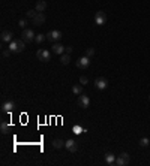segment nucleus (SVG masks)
Returning <instances> with one entry per match:
<instances>
[{
  "instance_id": "f257e3e1",
  "label": "nucleus",
  "mask_w": 150,
  "mask_h": 166,
  "mask_svg": "<svg viewBox=\"0 0 150 166\" xmlns=\"http://www.w3.org/2000/svg\"><path fill=\"white\" fill-rule=\"evenodd\" d=\"M9 49L12 52H21L26 49V42L23 39H14V41L9 43Z\"/></svg>"
},
{
  "instance_id": "f03ea898",
  "label": "nucleus",
  "mask_w": 150,
  "mask_h": 166,
  "mask_svg": "<svg viewBox=\"0 0 150 166\" xmlns=\"http://www.w3.org/2000/svg\"><path fill=\"white\" fill-rule=\"evenodd\" d=\"M35 38H36V35L33 33V30H30V29H24L23 32H21V39L26 42H33L35 41Z\"/></svg>"
},
{
  "instance_id": "7ed1b4c3",
  "label": "nucleus",
  "mask_w": 150,
  "mask_h": 166,
  "mask_svg": "<svg viewBox=\"0 0 150 166\" xmlns=\"http://www.w3.org/2000/svg\"><path fill=\"white\" fill-rule=\"evenodd\" d=\"M107 23V14L104 11H98L95 14V24L96 26H104Z\"/></svg>"
},
{
  "instance_id": "20e7f679",
  "label": "nucleus",
  "mask_w": 150,
  "mask_h": 166,
  "mask_svg": "<svg viewBox=\"0 0 150 166\" xmlns=\"http://www.w3.org/2000/svg\"><path fill=\"white\" fill-rule=\"evenodd\" d=\"M129 160H131L129 154H128V153H122V154H119V156L116 157V165L117 166H126L129 163Z\"/></svg>"
},
{
  "instance_id": "39448f33",
  "label": "nucleus",
  "mask_w": 150,
  "mask_h": 166,
  "mask_svg": "<svg viewBox=\"0 0 150 166\" xmlns=\"http://www.w3.org/2000/svg\"><path fill=\"white\" fill-rule=\"evenodd\" d=\"M47 41L48 42H59L60 39H62V32H59V30H53V32H48L47 35Z\"/></svg>"
},
{
  "instance_id": "423d86ee",
  "label": "nucleus",
  "mask_w": 150,
  "mask_h": 166,
  "mask_svg": "<svg viewBox=\"0 0 150 166\" xmlns=\"http://www.w3.org/2000/svg\"><path fill=\"white\" fill-rule=\"evenodd\" d=\"M36 57L39 61H50L51 60V52L48 49H38Z\"/></svg>"
},
{
  "instance_id": "0eeeda50",
  "label": "nucleus",
  "mask_w": 150,
  "mask_h": 166,
  "mask_svg": "<svg viewBox=\"0 0 150 166\" xmlns=\"http://www.w3.org/2000/svg\"><path fill=\"white\" fill-rule=\"evenodd\" d=\"M77 103H78V106H81V108H89L90 106V99H89V96H86L84 93L83 94H80L78 96V100H77Z\"/></svg>"
},
{
  "instance_id": "6e6552de",
  "label": "nucleus",
  "mask_w": 150,
  "mask_h": 166,
  "mask_svg": "<svg viewBox=\"0 0 150 166\" xmlns=\"http://www.w3.org/2000/svg\"><path fill=\"white\" fill-rule=\"evenodd\" d=\"M89 66H90V58H89L87 55L80 57V58L77 60V67H80V69H87Z\"/></svg>"
},
{
  "instance_id": "1a4fd4ad",
  "label": "nucleus",
  "mask_w": 150,
  "mask_h": 166,
  "mask_svg": "<svg viewBox=\"0 0 150 166\" xmlns=\"http://www.w3.org/2000/svg\"><path fill=\"white\" fill-rule=\"evenodd\" d=\"M15 109V103L12 102V100H8V102H5L3 105H2V112L3 114H9V112H12Z\"/></svg>"
},
{
  "instance_id": "9d476101",
  "label": "nucleus",
  "mask_w": 150,
  "mask_h": 166,
  "mask_svg": "<svg viewBox=\"0 0 150 166\" xmlns=\"http://www.w3.org/2000/svg\"><path fill=\"white\" fill-rule=\"evenodd\" d=\"M93 84H95V87H96L98 90H105V88L108 87V81H107V78H102V77H101V78H96Z\"/></svg>"
},
{
  "instance_id": "9b49d317",
  "label": "nucleus",
  "mask_w": 150,
  "mask_h": 166,
  "mask_svg": "<svg viewBox=\"0 0 150 166\" xmlns=\"http://www.w3.org/2000/svg\"><path fill=\"white\" fill-rule=\"evenodd\" d=\"M42 24H45V14L44 12H38V15L33 18V26L41 27Z\"/></svg>"
},
{
  "instance_id": "f8f14e48",
  "label": "nucleus",
  "mask_w": 150,
  "mask_h": 166,
  "mask_svg": "<svg viewBox=\"0 0 150 166\" xmlns=\"http://www.w3.org/2000/svg\"><path fill=\"white\" fill-rule=\"evenodd\" d=\"M65 147H66V150L71 151V153H77V151H78V144L75 142L74 139H68V141L65 142Z\"/></svg>"
},
{
  "instance_id": "ddd939ff",
  "label": "nucleus",
  "mask_w": 150,
  "mask_h": 166,
  "mask_svg": "<svg viewBox=\"0 0 150 166\" xmlns=\"http://www.w3.org/2000/svg\"><path fill=\"white\" fill-rule=\"evenodd\" d=\"M51 48H53V52H54V54L62 55V54L65 52V48H66V46H63V45H62V43H59V42H54Z\"/></svg>"
},
{
  "instance_id": "4468645a",
  "label": "nucleus",
  "mask_w": 150,
  "mask_h": 166,
  "mask_svg": "<svg viewBox=\"0 0 150 166\" xmlns=\"http://www.w3.org/2000/svg\"><path fill=\"white\" fill-rule=\"evenodd\" d=\"M0 39H2V42L11 43V42L14 41V35H12V32H8V30H5V32H2V36H0Z\"/></svg>"
},
{
  "instance_id": "2eb2a0df",
  "label": "nucleus",
  "mask_w": 150,
  "mask_h": 166,
  "mask_svg": "<svg viewBox=\"0 0 150 166\" xmlns=\"http://www.w3.org/2000/svg\"><path fill=\"white\" fill-rule=\"evenodd\" d=\"M47 9V2L45 0H39L36 3V6H35V11H38V12H44Z\"/></svg>"
},
{
  "instance_id": "dca6fc26",
  "label": "nucleus",
  "mask_w": 150,
  "mask_h": 166,
  "mask_svg": "<svg viewBox=\"0 0 150 166\" xmlns=\"http://www.w3.org/2000/svg\"><path fill=\"white\" fill-rule=\"evenodd\" d=\"M105 163L107 165H116V156L112 153H107L105 154Z\"/></svg>"
},
{
  "instance_id": "f3484780",
  "label": "nucleus",
  "mask_w": 150,
  "mask_h": 166,
  "mask_svg": "<svg viewBox=\"0 0 150 166\" xmlns=\"http://www.w3.org/2000/svg\"><path fill=\"white\" fill-rule=\"evenodd\" d=\"M69 61H71V54L63 52V54L60 55V63H62V64H69Z\"/></svg>"
},
{
  "instance_id": "a211bd4d",
  "label": "nucleus",
  "mask_w": 150,
  "mask_h": 166,
  "mask_svg": "<svg viewBox=\"0 0 150 166\" xmlns=\"http://www.w3.org/2000/svg\"><path fill=\"white\" fill-rule=\"evenodd\" d=\"M72 93L77 94V96L83 94V84H75L74 87H72Z\"/></svg>"
},
{
  "instance_id": "6ab92c4d",
  "label": "nucleus",
  "mask_w": 150,
  "mask_h": 166,
  "mask_svg": "<svg viewBox=\"0 0 150 166\" xmlns=\"http://www.w3.org/2000/svg\"><path fill=\"white\" fill-rule=\"evenodd\" d=\"M53 147L57 148V150H60V148L65 147V141H62V139H54V141H53Z\"/></svg>"
},
{
  "instance_id": "aec40b11",
  "label": "nucleus",
  "mask_w": 150,
  "mask_h": 166,
  "mask_svg": "<svg viewBox=\"0 0 150 166\" xmlns=\"http://www.w3.org/2000/svg\"><path fill=\"white\" fill-rule=\"evenodd\" d=\"M9 129H11V126L8 124L6 121H2V124H0V132H2L3 135H6V133L9 132Z\"/></svg>"
},
{
  "instance_id": "412c9836",
  "label": "nucleus",
  "mask_w": 150,
  "mask_h": 166,
  "mask_svg": "<svg viewBox=\"0 0 150 166\" xmlns=\"http://www.w3.org/2000/svg\"><path fill=\"white\" fill-rule=\"evenodd\" d=\"M36 15H38V11H33V9H30V11H27V12H26V17H27V18H30V20H33Z\"/></svg>"
},
{
  "instance_id": "4be33fe9",
  "label": "nucleus",
  "mask_w": 150,
  "mask_h": 166,
  "mask_svg": "<svg viewBox=\"0 0 150 166\" xmlns=\"http://www.w3.org/2000/svg\"><path fill=\"white\" fill-rule=\"evenodd\" d=\"M47 39V36L45 35H36V38H35V42L36 43H42V42Z\"/></svg>"
},
{
  "instance_id": "5701e85b",
  "label": "nucleus",
  "mask_w": 150,
  "mask_h": 166,
  "mask_svg": "<svg viewBox=\"0 0 150 166\" xmlns=\"http://www.w3.org/2000/svg\"><path fill=\"white\" fill-rule=\"evenodd\" d=\"M149 142H150L149 138H141V141H140V145H141V147H147V145H149Z\"/></svg>"
},
{
  "instance_id": "b1692460",
  "label": "nucleus",
  "mask_w": 150,
  "mask_h": 166,
  "mask_svg": "<svg viewBox=\"0 0 150 166\" xmlns=\"http://www.w3.org/2000/svg\"><path fill=\"white\" fill-rule=\"evenodd\" d=\"M86 55H87L89 58H90V57H93V55H95V49H93V48H89V49L86 51Z\"/></svg>"
},
{
  "instance_id": "393cba45",
  "label": "nucleus",
  "mask_w": 150,
  "mask_h": 166,
  "mask_svg": "<svg viewBox=\"0 0 150 166\" xmlns=\"http://www.w3.org/2000/svg\"><path fill=\"white\" fill-rule=\"evenodd\" d=\"M74 132H75V133H83V132H87V130H86V129H83V127H80V126H75Z\"/></svg>"
},
{
  "instance_id": "a878e982",
  "label": "nucleus",
  "mask_w": 150,
  "mask_h": 166,
  "mask_svg": "<svg viewBox=\"0 0 150 166\" xmlns=\"http://www.w3.org/2000/svg\"><path fill=\"white\" fill-rule=\"evenodd\" d=\"M87 83H89V78H87V77H80V84L86 85Z\"/></svg>"
},
{
  "instance_id": "bb28decb",
  "label": "nucleus",
  "mask_w": 150,
  "mask_h": 166,
  "mask_svg": "<svg viewBox=\"0 0 150 166\" xmlns=\"http://www.w3.org/2000/svg\"><path fill=\"white\" fill-rule=\"evenodd\" d=\"M18 26H20L21 29H26V26H27V21H26V20H20V23H18Z\"/></svg>"
},
{
  "instance_id": "cd10ccee",
  "label": "nucleus",
  "mask_w": 150,
  "mask_h": 166,
  "mask_svg": "<svg viewBox=\"0 0 150 166\" xmlns=\"http://www.w3.org/2000/svg\"><path fill=\"white\" fill-rule=\"evenodd\" d=\"M11 52H12L11 49H3V51H2V55H3V57H9Z\"/></svg>"
},
{
  "instance_id": "c85d7f7f",
  "label": "nucleus",
  "mask_w": 150,
  "mask_h": 166,
  "mask_svg": "<svg viewBox=\"0 0 150 166\" xmlns=\"http://www.w3.org/2000/svg\"><path fill=\"white\" fill-rule=\"evenodd\" d=\"M65 52L71 54V52H72V48H71V46H66V48H65Z\"/></svg>"
},
{
  "instance_id": "c756f323",
  "label": "nucleus",
  "mask_w": 150,
  "mask_h": 166,
  "mask_svg": "<svg viewBox=\"0 0 150 166\" xmlns=\"http://www.w3.org/2000/svg\"><path fill=\"white\" fill-rule=\"evenodd\" d=\"M149 100H150V94H149Z\"/></svg>"
}]
</instances>
